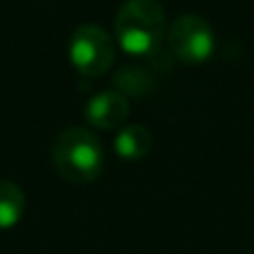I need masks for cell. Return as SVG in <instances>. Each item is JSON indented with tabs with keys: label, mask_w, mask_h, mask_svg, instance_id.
Wrapping results in <instances>:
<instances>
[{
	"label": "cell",
	"mask_w": 254,
	"mask_h": 254,
	"mask_svg": "<svg viewBox=\"0 0 254 254\" xmlns=\"http://www.w3.org/2000/svg\"><path fill=\"white\" fill-rule=\"evenodd\" d=\"M52 161L63 179L71 183H89L103 172L105 152L92 129L69 125L54 138Z\"/></svg>",
	"instance_id": "obj_2"
},
{
	"label": "cell",
	"mask_w": 254,
	"mask_h": 254,
	"mask_svg": "<svg viewBox=\"0 0 254 254\" xmlns=\"http://www.w3.org/2000/svg\"><path fill=\"white\" fill-rule=\"evenodd\" d=\"M69 61L83 76H101L114 63V40L105 27L83 22L69 36Z\"/></svg>",
	"instance_id": "obj_3"
},
{
	"label": "cell",
	"mask_w": 254,
	"mask_h": 254,
	"mask_svg": "<svg viewBox=\"0 0 254 254\" xmlns=\"http://www.w3.org/2000/svg\"><path fill=\"white\" fill-rule=\"evenodd\" d=\"M127 116H129V101L119 89L96 92L85 105V119L101 129L121 127L127 121Z\"/></svg>",
	"instance_id": "obj_5"
},
{
	"label": "cell",
	"mask_w": 254,
	"mask_h": 254,
	"mask_svg": "<svg viewBox=\"0 0 254 254\" xmlns=\"http://www.w3.org/2000/svg\"><path fill=\"white\" fill-rule=\"evenodd\" d=\"M25 214L22 188L11 181H0V230H9Z\"/></svg>",
	"instance_id": "obj_7"
},
{
	"label": "cell",
	"mask_w": 254,
	"mask_h": 254,
	"mask_svg": "<svg viewBox=\"0 0 254 254\" xmlns=\"http://www.w3.org/2000/svg\"><path fill=\"white\" fill-rule=\"evenodd\" d=\"M167 45L172 56L194 65L203 63L214 52V31L205 18L196 13H181L167 29Z\"/></svg>",
	"instance_id": "obj_4"
},
{
	"label": "cell",
	"mask_w": 254,
	"mask_h": 254,
	"mask_svg": "<svg viewBox=\"0 0 254 254\" xmlns=\"http://www.w3.org/2000/svg\"><path fill=\"white\" fill-rule=\"evenodd\" d=\"M119 45L134 56H152L167 34L165 9L158 0H125L114 20Z\"/></svg>",
	"instance_id": "obj_1"
},
{
	"label": "cell",
	"mask_w": 254,
	"mask_h": 254,
	"mask_svg": "<svg viewBox=\"0 0 254 254\" xmlns=\"http://www.w3.org/2000/svg\"><path fill=\"white\" fill-rule=\"evenodd\" d=\"M114 83L121 94L140 96V94L149 92V89L154 87V76H152V71L143 65H125L116 71Z\"/></svg>",
	"instance_id": "obj_8"
},
{
	"label": "cell",
	"mask_w": 254,
	"mask_h": 254,
	"mask_svg": "<svg viewBox=\"0 0 254 254\" xmlns=\"http://www.w3.org/2000/svg\"><path fill=\"white\" fill-rule=\"evenodd\" d=\"M114 149L121 158L138 161V158L147 156L152 149V131L140 123L123 125L114 138Z\"/></svg>",
	"instance_id": "obj_6"
}]
</instances>
